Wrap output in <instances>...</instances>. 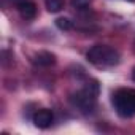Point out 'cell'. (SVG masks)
<instances>
[{
	"mask_svg": "<svg viewBox=\"0 0 135 135\" xmlns=\"http://www.w3.org/2000/svg\"><path fill=\"white\" fill-rule=\"evenodd\" d=\"M56 26L60 30H70L72 29V21L67 19V18H59V19H56Z\"/></svg>",
	"mask_w": 135,
	"mask_h": 135,
	"instance_id": "8",
	"label": "cell"
},
{
	"mask_svg": "<svg viewBox=\"0 0 135 135\" xmlns=\"http://www.w3.org/2000/svg\"><path fill=\"white\" fill-rule=\"evenodd\" d=\"M54 62H56L54 54H51L48 51H41V52H38V54L33 56V64L35 65H40V67H49Z\"/></svg>",
	"mask_w": 135,
	"mask_h": 135,
	"instance_id": "6",
	"label": "cell"
},
{
	"mask_svg": "<svg viewBox=\"0 0 135 135\" xmlns=\"http://www.w3.org/2000/svg\"><path fill=\"white\" fill-rule=\"evenodd\" d=\"M129 2H135V0H129Z\"/></svg>",
	"mask_w": 135,
	"mask_h": 135,
	"instance_id": "12",
	"label": "cell"
},
{
	"mask_svg": "<svg viewBox=\"0 0 135 135\" xmlns=\"http://www.w3.org/2000/svg\"><path fill=\"white\" fill-rule=\"evenodd\" d=\"M11 2H13V3H15V5H16V7H18V5H19V3H21V2H24V0H11Z\"/></svg>",
	"mask_w": 135,
	"mask_h": 135,
	"instance_id": "10",
	"label": "cell"
},
{
	"mask_svg": "<svg viewBox=\"0 0 135 135\" xmlns=\"http://www.w3.org/2000/svg\"><path fill=\"white\" fill-rule=\"evenodd\" d=\"M54 121V116H52V111L51 110H38L35 114H33V124L38 127V129H48Z\"/></svg>",
	"mask_w": 135,
	"mask_h": 135,
	"instance_id": "4",
	"label": "cell"
},
{
	"mask_svg": "<svg viewBox=\"0 0 135 135\" xmlns=\"http://www.w3.org/2000/svg\"><path fill=\"white\" fill-rule=\"evenodd\" d=\"M46 8L49 13H57L64 8V0H46Z\"/></svg>",
	"mask_w": 135,
	"mask_h": 135,
	"instance_id": "7",
	"label": "cell"
},
{
	"mask_svg": "<svg viewBox=\"0 0 135 135\" xmlns=\"http://www.w3.org/2000/svg\"><path fill=\"white\" fill-rule=\"evenodd\" d=\"M18 11L21 13V16L24 19H33L35 15H37V7L30 0H24V2H21L18 5Z\"/></svg>",
	"mask_w": 135,
	"mask_h": 135,
	"instance_id": "5",
	"label": "cell"
},
{
	"mask_svg": "<svg viewBox=\"0 0 135 135\" xmlns=\"http://www.w3.org/2000/svg\"><path fill=\"white\" fill-rule=\"evenodd\" d=\"M95 100H97V97H95L94 94H91L86 88L70 97V102H72L76 108H80L83 113H91V111L95 108Z\"/></svg>",
	"mask_w": 135,
	"mask_h": 135,
	"instance_id": "3",
	"label": "cell"
},
{
	"mask_svg": "<svg viewBox=\"0 0 135 135\" xmlns=\"http://www.w3.org/2000/svg\"><path fill=\"white\" fill-rule=\"evenodd\" d=\"M88 60L99 67V69H108L119 64V52L107 45H95L88 51Z\"/></svg>",
	"mask_w": 135,
	"mask_h": 135,
	"instance_id": "1",
	"label": "cell"
},
{
	"mask_svg": "<svg viewBox=\"0 0 135 135\" xmlns=\"http://www.w3.org/2000/svg\"><path fill=\"white\" fill-rule=\"evenodd\" d=\"M132 80L135 81V69H133V72H132Z\"/></svg>",
	"mask_w": 135,
	"mask_h": 135,
	"instance_id": "11",
	"label": "cell"
},
{
	"mask_svg": "<svg viewBox=\"0 0 135 135\" xmlns=\"http://www.w3.org/2000/svg\"><path fill=\"white\" fill-rule=\"evenodd\" d=\"M113 107L122 118H132L135 114V89H118L113 94Z\"/></svg>",
	"mask_w": 135,
	"mask_h": 135,
	"instance_id": "2",
	"label": "cell"
},
{
	"mask_svg": "<svg viewBox=\"0 0 135 135\" xmlns=\"http://www.w3.org/2000/svg\"><path fill=\"white\" fill-rule=\"evenodd\" d=\"M72 2V5L75 7V8H78V10H84V8H88L89 5H91V0H70Z\"/></svg>",
	"mask_w": 135,
	"mask_h": 135,
	"instance_id": "9",
	"label": "cell"
}]
</instances>
